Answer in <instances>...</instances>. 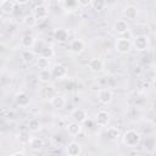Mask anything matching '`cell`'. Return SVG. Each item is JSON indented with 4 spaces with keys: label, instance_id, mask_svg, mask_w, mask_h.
<instances>
[{
    "label": "cell",
    "instance_id": "1",
    "mask_svg": "<svg viewBox=\"0 0 156 156\" xmlns=\"http://www.w3.org/2000/svg\"><path fill=\"white\" fill-rule=\"evenodd\" d=\"M122 140L127 147H136L141 140V135L135 129H128L123 133Z\"/></svg>",
    "mask_w": 156,
    "mask_h": 156
},
{
    "label": "cell",
    "instance_id": "2",
    "mask_svg": "<svg viewBox=\"0 0 156 156\" xmlns=\"http://www.w3.org/2000/svg\"><path fill=\"white\" fill-rule=\"evenodd\" d=\"M133 48L139 51V52H143V51H146L150 46V39L147 35H144V34H140V35H136L134 37L133 39Z\"/></svg>",
    "mask_w": 156,
    "mask_h": 156
},
{
    "label": "cell",
    "instance_id": "3",
    "mask_svg": "<svg viewBox=\"0 0 156 156\" xmlns=\"http://www.w3.org/2000/svg\"><path fill=\"white\" fill-rule=\"evenodd\" d=\"M133 48V44L127 38H117L115 41V49L119 54H128Z\"/></svg>",
    "mask_w": 156,
    "mask_h": 156
},
{
    "label": "cell",
    "instance_id": "4",
    "mask_svg": "<svg viewBox=\"0 0 156 156\" xmlns=\"http://www.w3.org/2000/svg\"><path fill=\"white\" fill-rule=\"evenodd\" d=\"M113 99V94L110 89L107 88H102V89H99L98 90V101L102 105H108L111 104Z\"/></svg>",
    "mask_w": 156,
    "mask_h": 156
},
{
    "label": "cell",
    "instance_id": "5",
    "mask_svg": "<svg viewBox=\"0 0 156 156\" xmlns=\"http://www.w3.org/2000/svg\"><path fill=\"white\" fill-rule=\"evenodd\" d=\"M52 35L56 41L58 43H66L69 39V32L65 27H57L52 30Z\"/></svg>",
    "mask_w": 156,
    "mask_h": 156
},
{
    "label": "cell",
    "instance_id": "6",
    "mask_svg": "<svg viewBox=\"0 0 156 156\" xmlns=\"http://www.w3.org/2000/svg\"><path fill=\"white\" fill-rule=\"evenodd\" d=\"M88 68H89V71H91L94 73H100L105 69V62H104V60H101L99 57L90 58L88 62Z\"/></svg>",
    "mask_w": 156,
    "mask_h": 156
},
{
    "label": "cell",
    "instance_id": "7",
    "mask_svg": "<svg viewBox=\"0 0 156 156\" xmlns=\"http://www.w3.org/2000/svg\"><path fill=\"white\" fill-rule=\"evenodd\" d=\"M15 104L18 106V107H21V108H26V107H28L29 106V104H30V99H29V96L24 93V91H18V93H16V95H15Z\"/></svg>",
    "mask_w": 156,
    "mask_h": 156
},
{
    "label": "cell",
    "instance_id": "8",
    "mask_svg": "<svg viewBox=\"0 0 156 156\" xmlns=\"http://www.w3.org/2000/svg\"><path fill=\"white\" fill-rule=\"evenodd\" d=\"M83 152V147L78 141H71L66 146V154L68 156H79Z\"/></svg>",
    "mask_w": 156,
    "mask_h": 156
},
{
    "label": "cell",
    "instance_id": "9",
    "mask_svg": "<svg viewBox=\"0 0 156 156\" xmlns=\"http://www.w3.org/2000/svg\"><path fill=\"white\" fill-rule=\"evenodd\" d=\"M112 29H113L115 33H117L119 35H123L129 30V24H128V22L126 20H117L113 23Z\"/></svg>",
    "mask_w": 156,
    "mask_h": 156
},
{
    "label": "cell",
    "instance_id": "10",
    "mask_svg": "<svg viewBox=\"0 0 156 156\" xmlns=\"http://www.w3.org/2000/svg\"><path fill=\"white\" fill-rule=\"evenodd\" d=\"M20 43L23 49H32L35 45V37L32 33H26L21 37Z\"/></svg>",
    "mask_w": 156,
    "mask_h": 156
},
{
    "label": "cell",
    "instance_id": "11",
    "mask_svg": "<svg viewBox=\"0 0 156 156\" xmlns=\"http://www.w3.org/2000/svg\"><path fill=\"white\" fill-rule=\"evenodd\" d=\"M85 49V44L82 39H73L71 43H69V51L74 55H79L84 51Z\"/></svg>",
    "mask_w": 156,
    "mask_h": 156
},
{
    "label": "cell",
    "instance_id": "12",
    "mask_svg": "<svg viewBox=\"0 0 156 156\" xmlns=\"http://www.w3.org/2000/svg\"><path fill=\"white\" fill-rule=\"evenodd\" d=\"M51 72H52V77L55 79H63L67 77V68H66V66H63L61 63H56L51 68Z\"/></svg>",
    "mask_w": 156,
    "mask_h": 156
},
{
    "label": "cell",
    "instance_id": "13",
    "mask_svg": "<svg viewBox=\"0 0 156 156\" xmlns=\"http://www.w3.org/2000/svg\"><path fill=\"white\" fill-rule=\"evenodd\" d=\"M108 122H110V113L107 111L101 110L95 115V123L99 127H106Z\"/></svg>",
    "mask_w": 156,
    "mask_h": 156
},
{
    "label": "cell",
    "instance_id": "14",
    "mask_svg": "<svg viewBox=\"0 0 156 156\" xmlns=\"http://www.w3.org/2000/svg\"><path fill=\"white\" fill-rule=\"evenodd\" d=\"M71 118H72L73 121H76V122L83 123V122H85L87 118H88V112H87V110L78 107V108H76V110L72 111V113H71Z\"/></svg>",
    "mask_w": 156,
    "mask_h": 156
},
{
    "label": "cell",
    "instance_id": "15",
    "mask_svg": "<svg viewBox=\"0 0 156 156\" xmlns=\"http://www.w3.org/2000/svg\"><path fill=\"white\" fill-rule=\"evenodd\" d=\"M33 15L38 18V20H45L48 18L49 16V7L48 5H38V6H34L33 9Z\"/></svg>",
    "mask_w": 156,
    "mask_h": 156
},
{
    "label": "cell",
    "instance_id": "16",
    "mask_svg": "<svg viewBox=\"0 0 156 156\" xmlns=\"http://www.w3.org/2000/svg\"><path fill=\"white\" fill-rule=\"evenodd\" d=\"M66 130H67V133H68L69 135L77 136V135H79V134L83 132V127H82V124H80L79 122L72 121L71 123H68V124L66 126Z\"/></svg>",
    "mask_w": 156,
    "mask_h": 156
},
{
    "label": "cell",
    "instance_id": "17",
    "mask_svg": "<svg viewBox=\"0 0 156 156\" xmlns=\"http://www.w3.org/2000/svg\"><path fill=\"white\" fill-rule=\"evenodd\" d=\"M139 15V10L136 6L134 5H128L124 7L123 10V16L126 17V20H129V21H134Z\"/></svg>",
    "mask_w": 156,
    "mask_h": 156
},
{
    "label": "cell",
    "instance_id": "18",
    "mask_svg": "<svg viewBox=\"0 0 156 156\" xmlns=\"http://www.w3.org/2000/svg\"><path fill=\"white\" fill-rule=\"evenodd\" d=\"M50 105L56 110H61L66 106V99L60 94H55L50 99Z\"/></svg>",
    "mask_w": 156,
    "mask_h": 156
},
{
    "label": "cell",
    "instance_id": "19",
    "mask_svg": "<svg viewBox=\"0 0 156 156\" xmlns=\"http://www.w3.org/2000/svg\"><path fill=\"white\" fill-rule=\"evenodd\" d=\"M29 149L32 151H40L44 146H45V141L43 138H39V136H32L30 141H29Z\"/></svg>",
    "mask_w": 156,
    "mask_h": 156
},
{
    "label": "cell",
    "instance_id": "20",
    "mask_svg": "<svg viewBox=\"0 0 156 156\" xmlns=\"http://www.w3.org/2000/svg\"><path fill=\"white\" fill-rule=\"evenodd\" d=\"M52 72L50 68H45V69H39L38 72V80L40 83H49L51 79H52Z\"/></svg>",
    "mask_w": 156,
    "mask_h": 156
},
{
    "label": "cell",
    "instance_id": "21",
    "mask_svg": "<svg viewBox=\"0 0 156 156\" xmlns=\"http://www.w3.org/2000/svg\"><path fill=\"white\" fill-rule=\"evenodd\" d=\"M15 5H16L15 0H6L4 2H0V10L4 15H10L13 12Z\"/></svg>",
    "mask_w": 156,
    "mask_h": 156
},
{
    "label": "cell",
    "instance_id": "22",
    "mask_svg": "<svg viewBox=\"0 0 156 156\" xmlns=\"http://www.w3.org/2000/svg\"><path fill=\"white\" fill-rule=\"evenodd\" d=\"M105 134H106V138H107L110 141H116V140H118V139L121 138V132H119V129L116 128V127H108V128L106 129Z\"/></svg>",
    "mask_w": 156,
    "mask_h": 156
},
{
    "label": "cell",
    "instance_id": "23",
    "mask_svg": "<svg viewBox=\"0 0 156 156\" xmlns=\"http://www.w3.org/2000/svg\"><path fill=\"white\" fill-rule=\"evenodd\" d=\"M22 23H23L24 27L32 29V28H34V27L37 26V23H38V18H37L33 13H29V15H26V16L22 18Z\"/></svg>",
    "mask_w": 156,
    "mask_h": 156
},
{
    "label": "cell",
    "instance_id": "24",
    "mask_svg": "<svg viewBox=\"0 0 156 156\" xmlns=\"http://www.w3.org/2000/svg\"><path fill=\"white\" fill-rule=\"evenodd\" d=\"M27 129L30 132V133H38L40 129H41V123L39 119L37 118H32L28 121L27 123Z\"/></svg>",
    "mask_w": 156,
    "mask_h": 156
},
{
    "label": "cell",
    "instance_id": "25",
    "mask_svg": "<svg viewBox=\"0 0 156 156\" xmlns=\"http://www.w3.org/2000/svg\"><path fill=\"white\" fill-rule=\"evenodd\" d=\"M30 139H32V135H30V132H29L28 129H27V130H21V132L18 133V135H17V140H18V143L22 144V145H27V144H29Z\"/></svg>",
    "mask_w": 156,
    "mask_h": 156
},
{
    "label": "cell",
    "instance_id": "26",
    "mask_svg": "<svg viewBox=\"0 0 156 156\" xmlns=\"http://www.w3.org/2000/svg\"><path fill=\"white\" fill-rule=\"evenodd\" d=\"M94 11L96 12H101L107 7V1L106 0H91V5Z\"/></svg>",
    "mask_w": 156,
    "mask_h": 156
},
{
    "label": "cell",
    "instance_id": "27",
    "mask_svg": "<svg viewBox=\"0 0 156 156\" xmlns=\"http://www.w3.org/2000/svg\"><path fill=\"white\" fill-rule=\"evenodd\" d=\"M35 66L39 68V69H45V68H49L50 67V58H46L44 56H39L37 57L35 60Z\"/></svg>",
    "mask_w": 156,
    "mask_h": 156
},
{
    "label": "cell",
    "instance_id": "28",
    "mask_svg": "<svg viewBox=\"0 0 156 156\" xmlns=\"http://www.w3.org/2000/svg\"><path fill=\"white\" fill-rule=\"evenodd\" d=\"M34 58H35V54H34L30 49H24V50L22 51V60H23V62L29 63V62H32Z\"/></svg>",
    "mask_w": 156,
    "mask_h": 156
},
{
    "label": "cell",
    "instance_id": "29",
    "mask_svg": "<svg viewBox=\"0 0 156 156\" xmlns=\"http://www.w3.org/2000/svg\"><path fill=\"white\" fill-rule=\"evenodd\" d=\"M40 55L44 56V57H46V58H52V57L55 56V51H54L52 46H49V45H48V46H45L44 49H41Z\"/></svg>",
    "mask_w": 156,
    "mask_h": 156
},
{
    "label": "cell",
    "instance_id": "30",
    "mask_svg": "<svg viewBox=\"0 0 156 156\" xmlns=\"http://www.w3.org/2000/svg\"><path fill=\"white\" fill-rule=\"evenodd\" d=\"M78 5V0H65V6L67 9H69V6H72V9H74Z\"/></svg>",
    "mask_w": 156,
    "mask_h": 156
},
{
    "label": "cell",
    "instance_id": "31",
    "mask_svg": "<svg viewBox=\"0 0 156 156\" xmlns=\"http://www.w3.org/2000/svg\"><path fill=\"white\" fill-rule=\"evenodd\" d=\"M78 5L80 7H88L89 5H91V0H78Z\"/></svg>",
    "mask_w": 156,
    "mask_h": 156
},
{
    "label": "cell",
    "instance_id": "32",
    "mask_svg": "<svg viewBox=\"0 0 156 156\" xmlns=\"http://www.w3.org/2000/svg\"><path fill=\"white\" fill-rule=\"evenodd\" d=\"M29 1H30V0H15V2H16L17 5H27Z\"/></svg>",
    "mask_w": 156,
    "mask_h": 156
},
{
    "label": "cell",
    "instance_id": "33",
    "mask_svg": "<svg viewBox=\"0 0 156 156\" xmlns=\"http://www.w3.org/2000/svg\"><path fill=\"white\" fill-rule=\"evenodd\" d=\"M24 155H26L24 151H15L11 154V156H24Z\"/></svg>",
    "mask_w": 156,
    "mask_h": 156
},
{
    "label": "cell",
    "instance_id": "34",
    "mask_svg": "<svg viewBox=\"0 0 156 156\" xmlns=\"http://www.w3.org/2000/svg\"><path fill=\"white\" fill-rule=\"evenodd\" d=\"M34 2H35V6H38V5H45L46 0H35Z\"/></svg>",
    "mask_w": 156,
    "mask_h": 156
},
{
    "label": "cell",
    "instance_id": "35",
    "mask_svg": "<svg viewBox=\"0 0 156 156\" xmlns=\"http://www.w3.org/2000/svg\"><path fill=\"white\" fill-rule=\"evenodd\" d=\"M154 80L156 82V71H155V73H154Z\"/></svg>",
    "mask_w": 156,
    "mask_h": 156
},
{
    "label": "cell",
    "instance_id": "36",
    "mask_svg": "<svg viewBox=\"0 0 156 156\" xmlns=\"http://www.w3.org/2000/svg\"><path fill=\"white\" fill-rule=\"evenodd\" d=\"M4 1H6V0H0V2H4Z\"/></svg>",
    "mask_w": 156,
    "mask_h": 156
}]
</instances>
